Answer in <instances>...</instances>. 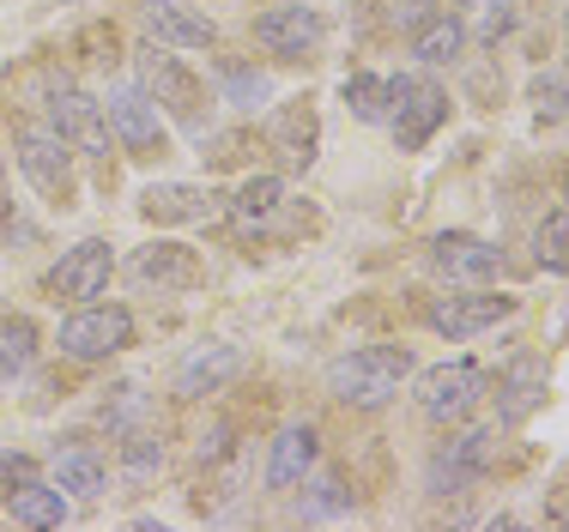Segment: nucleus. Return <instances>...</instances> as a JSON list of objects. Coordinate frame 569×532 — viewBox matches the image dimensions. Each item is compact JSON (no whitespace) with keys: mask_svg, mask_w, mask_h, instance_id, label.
<instances>
[{"mask_svg":"<svg viewBox=\"0 0 569 532\" xmlns=\"http://www.w3.org/2000/svg\"><path fill=\"white\" fill-rule=\"evenodd\" d=\"M412 381V351L406 345H358L328 363V393L358 412H382L388 400Z\"/></svg>","mask_w":569,"mask_h":532,"instance_id":"obj_1","label":"nucleus"},{"mask_svg":"<svg viewBox=\"0 0 569 532\" xmlns=\"http://www.w3.org/2000/svg\"><path fill=\"white\" fill-rule=\"evenodd\" d=\"M442 121H449V91L437 79H425V73L388 79V128H395L400 152H425Z\"/></svg>","mask_w":569,"mask_h":532,"instance_id":"obj_2","label":"nucleus"},{"mask_svg":"<svg viewBox=\"0 0 569 532\" xmlns=\"http://www.w3.org/2000/svg\"><path fill=\"white\" fill-rule=\"evenodd\" d=\"M12 152H19L24 182H31L49 207H73V194H79L73 145L56 133V121H31V128H19V145H12Z\"/></svg>","mask_w":569,"mask_h":532,"instance_id":"obj_3","label":"nucleus"},{"mask_svg":"<svg viewBox=\"0 0 569 532\" xmlns=\"http://www.w3.org/2000/svg\"><path fill=\"white\" fill-rule=\"evenodd\" d=\"M485 400V370L472 358H455V363H437V370L418 375V412L430 424H467Z\"/></svg>","mask_w":569,"mask_h":532,"instance_id":"obj_4","label":"nucleus"},{"mask_svg":"<svg viewBox=\"0 0 569 532\" xmlns=\"http://www.w3.org/2000/svg\"><path fill=\"white\" fill-rule=\"evenodd\" d=\"M140 91H146L158 109H170V116L182 121L188 133L207 128V86H200V79L188 73L176 54H164V49H146V54H140Z\"/></svg>","mask_w":569,"mask_h":532,"instance_id":"obj_5","label":"nucleus"},{"mask_svg":"<svg viewBox=\"0 0 569 532\" xmlns=\"http://www.w3.org/2000/svg\"><path fill=\"white\" fill-rule=\"evenodd\" d=\"M56 345L79 363H98V358H116V351L133 345V315L121 303H79L73 315L61 321V339Z\"/></svg>","mask_w":569,"mask_h":532,"instance_id":"obj_6","label":"nucleus"},{"mask_svg":"<svg viewBox=\"0 0 569 532\" xmlns=\"http://www.w3.org/2000/svg\"><path fill=\"white\" fill-rule=\"evenodd\" d=\"M515 297L503 291H485V284H460V297H437V303L425 309V321L437 327L449 345H460V339H479V333H491L497 321H509L515 315Z\"/></svg>","mask_w":569,"mask_h":532,"instance_id":"obj_7","label":"nucleus"},{"mask_svg":"<svg viewBox=\"0 0 569 532\" xmlns=\"http://www.w3.org/2000/svg\"><path fill=\"white\" fill-rule=\"evenodd\" d=\"M103 116H110V133H116V145L128 158H164L170 152V133H164V121H158V103L146 98L140 86H116L110 98H103Z\"/></svg>","mask_w":569,"mask_h":532,"instance_id":"obj_8","label":"nucleus"},{"mask_svg":"<svg viewBox=\"0 0 569 532\" xmlns=\"http://www.w3.org/2000/svg\"><path fill=\"white\" fill-rule=\"evenodd\" d=\"M110 272H116L110 242L86 237V242H73V249H61V261L43 272V291L56 297V303H91V297H103Z\"/></svg>","mask_w":569,"mask_h":532,"instance_id":"obj_9","label":"nucleus"},{"mask_svg":"<svg viewBox=\"0 0 569 532\" xmlns=\"http://www.w3.org/2000/svg\"><path fill=\"white\" fill-rule=\"evenodd\" d=\"M49 121H56V133H61L67 145H73L79 158L110 163L116 133H110V116H103L98 98H86L79 86H56V98H49Z\"/></svg>","mask_w":569,"mask_h":532,"instance_id":"obj_10","label":"nucleus"},{"mask_svg":"<svg viewBox=\"0 0 569 532\" xmlns=\"http://www.w3.org/2000/svg\"><path fill=\"white\" fill-rule=\"evenodd\" d=\"M254 43L267 54H279V61H309L328 43V19L316 7H303V0H284V7H267L254 19Z\"/></svg>","mask_w":569,"mask_h":532,"instance_id":"obj_11","label":"nucleus"},{"mask_svg":"<svg viewBox=\"0 0 569 532\" xmlns=\"http://www.w3.org/2000/svg\"><path fill=\"white\" fill-rule=\"evenodd\" d=\"M128 279L140 284V291L182 297V291H194V284H200V254L188 249V242H146V249H133Z\"/></svg>","mask_w":569,"mask_h":532,"instance_id":"obj_12","label":"nucleus"},{"mask_svg":"<svg viewBox=\"0 0 569 532\" xmlns=\"http://www.w3.org/2000/svg\"><path fill=\"white\" fill-rule=\"evenodd\" d=\"M491 466V430H460L430 454V496H467Z\"/></svg>","mask_w":569,"mask_h":532,"instance_id":"obj_13","label":"nucleus"},{"mask_svg":"<svg viewBox=\"0 0 569 532\" xmlns=\"http://www.w3.org/2000/svg\"><path fill=\"white\" fill-rule=\"evenodd\" d=\"M430 267L449 284H491L503 272V254L472 230H442V237H430Z\"/></svg>","mask_w":569,"mask_h":532,"instance_id":"obj_14","label":"nucleus"},{"mask_svg":"<svg viewBox=\"0 0 569 532\" xmlns=\"http://www.w3.org/2000/svg\"><path fill=\"white\" fill-rule=\"evenodd\" d=\"M140 24L158 49H212L219 43V24L207 12L182 7V0H146L140 7Z\"/></svg>","mask_w":569,"mask_h":532,"instance_id":"obj_15","label":"nucleus"},{"mask_svg":"<svg viewBox=\"0 0 569 532\" xmlns=\"http://www.w3.org/2000/svg\"><path fill=\"white\" fill-rule=\"evenodd\" d=\"M267 145L279 152L284 170H309V163H316V145H321L316 103H309V98L279 103V109H273V121H267Z\"/></svg>","mask_w":569,"mask_h":532,"instance_id":"obj_16","label":"nucleus"},{"mask_svg":"<svg viewBox=\"0 0 569 532\" xmlns=\"http://www.w3.org/2000/svg\"><path fill=\"white\" fill-rule=\"evenodd\" d=\"M539 405H546V358L521 351V358L497 375V424L515 430V424H527Z\"/></svg>","mask_w":569,"mask_h":532,"instance_id":"obj_17","label":"nucleus"},{"mask_svg":"<svg viewBox=\"0 0 569 532\" xmlns=\"http://www.w3.org/2000/svg\"><path fill=\"white\" fill-rule=\"evenodd\" d=\"M316 454H321V442H316V424H284L273 435V454H267V490H297L316 472Z\"/></svg>","mask_w":569,"mask_h":532,"instance_id":"obj_18","label":"nucleus"},{"mask_svg":"<svg viewBox=\"0 0 569 532\" xmlns=\"http://www.w3.org/2000/svg\"><path fill=\"white\" fill-rule=\"evenodd\" d=\"M284 200H291V194H284L279 175H249V182H242L237 194H230L224 218L242 230V237H261V230H273V218L284 212Z\"/></svg>","mask_w":569,"mask_h":532,"instance_id":"obj_19","label":"nucleus"},{"mask_svg":"<svg viewBox=\"0 0 569 532\" xmlns=\"http://www.w3.org/2000/svg\"><path fill=\"white\" fill-rule=\"evenodd\" d=\"M140 212L152 218V224H194V218L212 212V194L194 182H158L140 194Z\"/></svg>","mask_w":569,"mask_h":532,"instance_id":"obj_20","label":"nucleus"},{"mask_svg":"<svg viewBox=\"0 0 569 532\" xmlns=\"http://www.w3.org/2000/svg\"><path fill=\"white\" fill-rule=\"evenodd\" d=\"M237 370H242V351H237V345H207V351H194V358H188L182 370H176V393H182V400L219 393Z\"/></svg>","mask_w":569,"mask_h":532,"instance_id":"obj_21","label":"nucleus"},{"mask_svg":"<svg viewBox=\"0 0 569 532\" xmlns=\"http://www.w3.org/2000/svg\"><path fill=\"white\" fill-rule=\"evenodd\" d=\"M56 484L73 502H98L103 490H110V460H103L98 448H61L56 454Z\"/></svg>","mask_w":569,"mask_h":532,"instance_id":"obj_22","label":"nucleus"},{"mask_svg":"<svg viewBox=\"0 0 569 532\" xmlns=\"http://www.w3.org/2000/svg\"><path fill=\"white\" fill-rule=\"evenodd\" d=\"M460 49H467V24H460V12H430L425 24H412V54L425 67H449L460 61Z\"/></svg>","mask_w":569,"mask_h":532,"instance_id":"obj_23","label":"nucleus"},{"mask_svg":"<svg viewBox=\"0 0 569 532\" xmlns=\"http://www.w3.org/2000/svg\"><path fill=\"white\" fill-rule=\"evenodd\" d=\"M7 509H12V521L19 526H67V490L61 484H43V479H31L24 490H12L7 496Z\"/></svg>","mask_w":569,"mask_h":532,"instance_id":"obj_24","label":"nucleus"},{"mask_svg":"<svg viewBox=\"0 0 569 532\" xmlns=\"http://www.w3.org/2000/svg\"><path fill=\"white\" fill-rule=\"evenodd\" d=\"M37 363V321L31 315H0V388H12Z\"/></svg>","mask_w":569,"mask_h":532,"instance_id":"obj_25","label":"nucleus"},{"mask_svg":"<svg viewBox=\"0 0 569 532\" xmlns=\"http://www.w3.org/2000/svg\"><path fill=\"white\" fill-rule=\"evenodd\" d=\"M340 98L351 109V121H363V128H382L388 121V79L382 73H346Z\"/></svg>","mask_w":569,"mask_h":532,"instance_id":"obj_26","label":"nucleus"},{"mask_svg":"<svg viewBox=\"0 0 569 532\" xmlns=\"http://www.w3.org/2000/svg\"><path fill=\"white\" fill-rule=\"evenodd\" d=\"M533 267L551 272V279H563V272H569V207L551 212L546 224L533 230Z\"/></svg>","mask_w":569,"mask_h":532,"instance_id":"obj_27","label":"nucleus"},{"mask_svg":"<svg viewBox=\"0 0 569 532\" xmlns=\"http://www.w3.org/2000/svg\"><path fill=\"white\" fill-rule=\"evenodd\" d=\"M224 91H230V103H242V109H254V103L273 98L267 73H254V67H224Z\"/></svg>","mask_w":569,"mask_h":532,"instance_id":"obj_28","label":"nucleus"},{"mask_svg":"<svg viewBox=\"0 0 569 532\" xmlns=\"http://www.w3.org/2000/svg\"><path fill=\"white\" fill-rule=\"evenodd\" d=\"M527 98L539 103V116H569V86H563V79H533Z\"/></svg>","mask_w":569,"mask_h":532,"instance_id":"obj_29","label":"nucleus"},{"mask_svg":"<svg viewBox=\"0 0 569 532\" xmlns=\"http://www.w3.org/2000/svg\"><path fill=\"white\" fill-rule=\"evenodd\" d=\"M31 479H37V460H31V454H0V496L24 490Z\"/></svg>","mask_w":569,"mask_h":532,"instance_id":"obj_30","label":"nucleus"},{"mask_svg":"<svg viewBox=\"0 0 569 532\" xmlns=\"http://www.w3.org/2000/svg\"><path fill=\"white\" fill-rule=\"evenodd\" d=\"M340 509H351V490H346L340 479H321V484H316V502H309V514H340Z\"/></svg>","mask_w":569,"mask_h":532,"instance_id":"obj_31","label":"nucleus"},{"mask_svg":"<svg viewBox=\"0 0 569 532\" xmlns=\"http://www.w3.org/2000/svg\"><path fill=\"white\" fill-rule=\"evenodd\" d=\"M388 12H395V24L412 31V24H425L430 12H437V0H388Z\"/></svg>","mask_w":569,"mask_h":532,"instance_id":"obj_32","label":"nucleus"},{"mask_svg":"<svg viewBox=\"0 0 569 532\" xmlns=\"http://www.w3.org/2000/svg\"><path fill=\"white\" fill-rule=\"evenodd\" d=\"M158 460H164V454H158V442H146V435H128V466H133V472H152Z\"/></svg>","mask_w":569,"mask_h":532,"instance_id":"obj_33","label":"nucleus"},{"mask_svg":"<svg viewBox=\"0 0 569 532\" xmlns=\"http://www.w3.org/2000/svg\"><path fill=\"white\" fill-rule=\"evenodd\" d=\"M563 207H569V175H563Z\"/></svg>","mask_w":569,"mask_h":532,"instance_id":"obj_34","label":"nucleus"},{"mask_svg":"<svg viewBox=\"0 0 569 532\" xmlns=\"http://www.w3.org/2000/svg\"><path fill=\"white\" fill-rule=\"evenodd\" d=\"M455 7H472V0H455Z\"/></svg>","mask_w":569,"mask_h":532,"instance_id":"obj_35","label":"nucleus"},{"mask_svg":"<svg viewBox=\"0 0 569 532\" xmlns=\"http://www.w3.org/2000/svg\"><path fill=\"white\" fill-rule=\"evenodd\" d=\"M563 43H569V24H563Z\"/></svg>","mask_w":569,"mask_h":532,"instance_id":"obj_36","label":"nucleus"}]
</instances>
